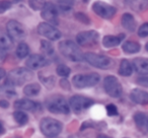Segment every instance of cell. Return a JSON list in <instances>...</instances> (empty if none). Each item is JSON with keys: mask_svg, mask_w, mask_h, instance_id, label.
Segmentation results:
<instances>
[{"mask_svg": "<svg viewBox=\"0 0 148 138\" xmlns=\"http://www.w3.org/2000/svg\"><path fill=\"white\" fill-rule=\"evenodd\" d=\"M59 51L64 57L74 62H79L84 60V55L82 54L79 47L70 40H65L59 43Z\"/></svg>", "mask_w": 148, "mask_h": 138, "instance_id": "obj_1", "label": "cell"}, {"mask_svg": "<svg viewBox=\"0 0 148 138\" xmlns=\"http://www.w3.org/2000/svg\"><path fill=\"white\" fill-rule=\"evenodd\" d=\"M33 78V72L27 68H15L7 74V79L5 83L12 87L15 85H23L25 82H27Z\"/></svg>", "mask_w": 148, "mask_h": 138, "instance_id": "obj_2", "label": "cell"}, {"mask_svg": "<svg viewBox=\"0 0 148 138\" xmlns=\"http://www.w3.org/2000/svg\"><path fill=\"white\" fill-rule=\"evenodd\" d=\"M47 109L54 114H68L70 112V105L65 97L61 95H54L46 102Z\"/></svg>", "mask_w": 148, "mask_h": 138, "instance_id": "obj_3", "label": "cell"}, {"mask_svg": "<svg viewBox=\"0 0 148 138\" xmlns=\"http://www.w3.org/2000/svg\"><path fill=\"white\" fill-rule=\"evenodd\" d=\"M40 129L45 136L53 138L61 133L62 124L53 118H44L40 124Z\"/></svg>", "mask_w": 148, "mask_h": 138, "instance_id": "obj_4", "label": "cell"}, {"mask_svg": "<svg viewBox=\"0 0 148 138\" xmlns=\"http://www.w3.org/2000/svg\"><path fill=\"white\" fill-rule=\"evenodd\" d=\"M99 75L97 73H87V74H76L73 76L72 82L77 89H86L97 85L99 82Z\"/></svg>", "mask_w": 148, "mask_h": 138, "instance_id": "obj_5", "label": "cell"}, {"mask_svg": "<svg viewBox=\"0 0 148 138\" xmlns=\"http://www.w3.org/2000/svg\"><path fill=\"white\" fill-rule=\"evenodd\" d=\"M84 60L93 67L101 69H108L113 65V60L111 58L95 53H85Z\"/></svg>", "mask_w": 148, "mask_h": 138, "instance_id": "obj_6", "label": "cell"}, {"mask_svg": "<svg viewBox=\"0 0 148 138\" xmlns=\"http://www.w3.org/2000/svg\"><path fill=\"white\" fill-rule=\"evenodd\" d=\"M103 87L105 91L110 97H119L123 93V87L117 77L113 75H109L105 78L103 81Z\"/></svg>", "mask_w": 148, "mask_h": 138, "instance_id": "obj_7", "label": "cell"}, {"mask_svg": "<svg viewBox=\"0 0 148 138\" xmlns=\"http://www.w3.org/2000/svg\"><path fill=\"white\" fill-rule=\"evenodd\" d=\"M7 35L12 39V41H21L25 37V30L23 25L17 21L11 19L6 23Z\"/></svg>", "mask_w": 148, "mask_h": 138, "instance_id": "obj_8", "label": "cell"}, {"mask_svg": "<svg viewBox=\"0 0 148 138\" xmlns=\"http://www.w3.org/2000/svg\"><path fill=\"white\" fill-rule=\"evenodd\" d=\"M95 102L91 99L86 97H83V95H73L72 97H70L69 100V105L70 108L73 110L74 112L76 113H79V112H82L84 110L88 109L89 107L93 105Z\"/></svg>", "mask_w": 148, "mask_h": 138, "instance_id": "obj_9", "label": "cell"}, {"mask_svg": "<svg viewBox=\"0 0 148 138\" xmlns=\"http://www.w3.org/2000/svg\"><path fill=\"white\" fill-rule=\"evenodd\" d=\"M92 10L95 14L106 19H110L116 14L117 9L113 5H110L103 1H95L92 4Z\"/></svg>", "mask_w": 148, "mask_h": 138, "instance_id": "obj_10", "label": "cell"}, {"mask_svg": "<svg viewBox=\"0 0 148 138\" xmlns=\"http://www.w3.org/2000/svg\"><path fill=\"white\" fill-rule=\"evenodd\" d=\"M38 33L51 41H57L61 38V32L49 23H41L38 25Z\"/></svg>", "mask_w": 148, "mask_h": 138, "instance_id": "obj_11", "label": "cell"}, {"mask_svg": "<svg viewBox=\"0 0 148 138\" xmlns=\"http://www.w3.org/2000/svg\"><path fill=\"white\" fill-rule=\"evenodd\" d=\"M99 33L95 31L81 32L76 36V42L81 47H91L97 43Z\"/></svg>", "mask_w": 148, "mask_h": 138, "instance_id": "obj_12", "label": "cell"}, {"mask_svg": "<svg viewBox=\"0 0 148 138\" xmlns=\"http://www.w3.org/2000/svg\"><path fill=\"white\" fill-rule=\"evenodd\" d=\"M41 16L47 23L53 25H57L59 23L58 19V7L53 2H47L43 9H42Z\"/></svg>", "mask_w": 148, "mask_h": 138, "instance_id": "obj_13", "label": "cell"}, {"mask_svg": "<svg viewBox=\"0 0 148 138\" xmlns=\"http://www.w3.org/2000/svg\"><path fill=\"white\" fill-rule=\"evenodd\" d=\"M49 64V60L43 55H39V54H33L27 58L25 65L29 69L31 70H37L40 68H43Z\"/></svg>", "mask_w": 148, "mask_h": 138, "instance_id": "obj_14", "label": "cell"}, {"mask_svg": "<svg viewBox=\"0 0 148 138\" xmlns=\"http://www.w3.org/2000/svg\"><path fill=\"white\" fill-rule=\"evenodd\" d=\"M130 99L138 105H148V93L139 89H134L130 93Z\"/></svg>", "mask_w": 148, "mask_h": 138, "instance_id": "obj_15", "label": "cell"}, {"mask_svg": "<svg viewBox=\"0 0 148 138\" xmlns=\"http://www.w3.org/2000/svg\"><path fill=\"white\" fill-rule=\"evenodd\" d=\"M14 108L21 111H35L38 108V104L29 99H21L14 103Z\"/></svg>", "mask_w": 148, "mask_h": 138, "instance_id": "obj_16", "label": "cell"}, {"mask_svg": "<svg viewBox=\"0 0 148 138\" xmlns=\"http://www.w3.org/2000/svg\"><path fill=\"white\" fill-rule=\"evenodd\" d=\"M133 67L137 73L141 75H147L148 59H146V58H135L133 60Z\"/></svg>", "mask_w": 148, "mask_h": 138, "instance_id": "obj_17", "label": "cell"}, {"mask_svg": "<svg viewBox=\"0 0 148 138\" xmlns=\"http://www.w3.org/2000/svg\"><path fill=\"white\" fill-rule=\"evenodd\" d=\"M125 3L129 8L136 12L144 11L148 7V0H125Z\"/></svg>", "mask_w": 148, "mask_h": 138, "instance_id": "obj_18", "label": "cell"}, {"mask_svg": "<svg viewBox=\"0 0 148 138\" xmlns=\"http://www.w3.org/2000/svg\"><path fill=\"white\" fill-rule=\"evenodd\" d=\"M12 47V39L9 37L8 35L4 33H1V37H0V50H1V59L2 61L4 60L5 54L10 48Z\"/></svg>", "mask_w": 148, "mask_h": 138, "instance_id": "obj_19", "label": "cell"}, {"mask_svg": "<svg viewBox=\"0 0 148 138\" xmlns=\"http://www.w3.org/2000/svg\"><path fill=\"white\" fill-rule=\"evenodd\" d=\"M125 38L124 34H120L118 36H106L103 39V45L106 48H114L122 43L123 39Z\"/></svg>", "mask_w": 148, "mask_h": 138, "instance_id": "obj_20", "label": "cell"}, {"mask_svg": "<svg viewBox=\"0 0 148 138\" xmlns=\"http://www.w3.org/2000/svg\"><path fill=\"white\" fill-rule=\"evenodd\" d=\"M121 23L123 25L124 29H126L127 31L129 32H134L136 29V21L134 16L131 14V13H124L122 15V19H121Z\"/></svg>", "mask_w": 148, "mask_h": 138, "instance_id": "obj_21", "label": "cell"}, {"mask_svg": "<svg viewBox=\"0 0 148 138\" xmlns=\"http://www.w3.org/2000/svg\"><path fill=\"white\" fill-rule=\"evenodd\" d=\"M133 72V66L127 59H123L120 63L119 74L122 76H130Z\"/></svg>", "mask_w": 148, "mask_h": 138, "instance_id": "obj_22", "label": "cell"}, {"mask_svg": "<svg viewBox=\"0 0 148 138\" xmlns=\"http://www.w3.org/2000/svg\"><path fill=\"white\" fill-rule=\"evenodd\" d=\"M140 44L137 42H133V41H128L125 42L122 46V49L125 53L127 54H135L138 53L140 51Z\"/></svg>", "mask_w": 148, "mask_h": 138, "instance_id": "obj_23", "label": "cell"}, {"mask_svg": "<svg viewBox=\"0 0 148 138\" xmlns=\"http://www.w3.org/2000/svg\"><path fill=\"white\" fill-rule=\"evenodd\" d=\"M41 91V87L38 83H29V84L25 85L23 89V93L27 97H35L38 95Z\"/></svg>", "mask_w": 148, "mask_h": 138, "instance_id": "obj_24", "label": "cell"}, {"mask_svg": "<svg viewBox=\"0 0 148 138\" xmlns=\"http://www.w3.org/2000/svg\"><path fill=\"white\" fill-rule=\"evenodd\" d=\"M29 53V46H27V44H25V42H21V43L17 45L16 51H15L16 56L19 59H23V58L27 57Z\"/></svg>", "mask_w": 148, "mask_h": 138, "instance_id": "obj_25", "label": "cell"}, {"mask_svg": "<svg viewBox=\"0 0 148 138\" xmlns=\"http://www.w3.org/2000/svg\"><path fill=\"white\" fill-rule=\"evenodd\" d=\"M147 120H148V115H145L144 113L138 112L134 115V121H135L137 127L139 128H144L147 125Z\"/></svg>", "mask_w": 148, "mask_h": 138, "instance_id": "obj_26", "label": "cell"}, {"mask_svg": "<svg viewBox=\"0 0 148 138\" xmlns=\"http://www.w3.org/2000/svg\"><path fill=\"white\" fill-rule=\"evenodd\" d=\"M13 118H14V120L19 125H25V124L29 122V116L23 111H21V110L15 111L14 113H13Z\"/></svg>", "mask_w": 148, "mask_h": 138, "instance_id": "obj_27", "label": "cell"}, {"mask_svg": "<svg viewBox=\"0 0 148 138\" xmlns=\"http://www.w3.org/2000/svg\"><path fill=\"white\" fill-rule=\"evenodd\" d=\"M57 2V7L63 11H69L74 4V0H55Z\"/></svg>", "mask_w": 148, "mask_h": 138, "instance_id": "obj_28", "label": "cell"}, {"mask_svg": "<svg viewBox=\"0 0 148 138\" xmlns=\"http://www.w3.org/2000/svg\"><path fill=\"white\" fill-rule=\"evenodd\" d=\"M41 50L44 54L46 55H52L54 53V47L49 41H46V40H42L41 41Z\"/></svg>", "mask_w": 148, "mask_h": 138, "instance_id": "obj_29", "label": "cell"}, {"mask_svg": "<svg viewBox=\"0 0 148 138\" xmlns=\"http://www.w3.org/2000/svg\"><path fill=\"white\" fill-rule=\"evenodd\" d=\"M56 72L61 77H68L70 72H71V70H70V68L68 67V66L64 65V64H60V65H58L57 68H56Z\"/></svg>", "mask_w": 148, "mask_h": 138, "instance_id": "obj_30", "label": "cell"}, {"mask_svg": "<svg viewBox=\"0 0 148 138\" xmlns=\"http://www.w3.org/2000/svg\"><path fill=\"white\" fill-rule=\"evenodd\" d=\"M46 0H29V4L34 10H42L46 5Z\"/></svg>", "mask_w": 148, "mask_h": 138, "instance_id": "obj_31", "label": "cell"}, {"mask_svg": "<svg viewBox=\"0 0 148 138\" xmlns=\"http://www.w3.org/2000/svg\"><path fill=\"white\" fill-rule=\"evenodd\" d=\"M39 77H40V79H41L42 82L44 83V85H45L47 89H52V87L55 85V78H54L53 76L45 77L43 74H41V73H40Z\"/></svg>", "mask_w": 148, "mask_h": 138, "instance_id": "obj_32", "label": "cell"}, {"mask_svg": "<svg viewBox=\"0 0 148 138\" xmlns=\"http://www.w3.org/2000/svg\"><path fill=\"white\" fill-rule=\"evenodd\" d=\"M75 17H76V19L78 21H80V23H85V25L90 23V19L87 17L86 14H84V13H82V12H76L75 13Z\"/></svg>", "mask_w": 148, "mask_h": 138, "instance_id": "obj_33", "label": "cell"}, {"mask_svg": "<svg viewBox=\"0 0 148 138\" xmlns=\"http://www.w3.org/2000/svg\"><path fill=\"white\" fill-rule=\"evenodd\" d=\"M138 36L141 38H145L148 36V23H143L138 29Z\"/></svg>", "mask_w": 148, "mask_h": 138, "instance_id": "obj_34", "label": "cell"}, {"mask_svg": "<svg viewBox=\"0 0 148 138\" xmlns=\"http://www.w3.org/2000/svg\"><path fill=\"white\" fill-rule=\"evenodd\" d=\"M11 7V2L7 1V0H2L0 2V13H4L7 9H9Z\"/></svg>", "mask_w": 148, "mask_h": 138, "instance_id": "obj_35", "label": "cell"}, {"mask_svg": "<svg viewBox=\"0 0 148 138\" xmlns=\"http://www.w3.org/2000/svg\"><path fill=\"white\" fill-rule=\"evenodd\" d=\"M107 113L109 116H117L118 115V109L114 104H110L107 106Z\"/></svg>", "mask_w": 148, "mask_h": 138, "instance_id": "obj_36", "label": "cell"}, {"mask_svg": "<svg viewBox=\"0 0 148 138\" xmlns=\"http://www.w3.org/2000/svg\"><path fill=\"white\" fill-rule=\"evenodd\" d=\"M137 83L140 85H142V87H148V77H139V78L137 79Z\"/></svg>", "mask_w": 148, "mask_h": 138, "instance_id": "obj_37", "label": "cell"}, {"mask_svg": "<svg viewBox=\"0 0 148 138\" xmlns=\"http://www.w3.org/2000/svg\"><path fill=\"white\" fill-rule=\"evenodd\" d=\"M60 85L62 87V89L70 91V84H69V82H68L67 79H65V78L61 79V80H60Z\"/></svg>", "mask_w": 148, "mask_h": 138, "instance_id": "obj_38", "label": "cell"}, {"mask_svg": "<svg viewBox=\"0 0 148 138\" xmlns=\"http://www.w3.org/2000/svg\"><path fill=\"white\" fill-rule=\"evenodd\" d=\"M0 106L2 108H8L9 104H8V102L4 101V100H1V101H0Z\"/></svg>", "mask_w": 148, "mask_h": 138, "instance_id": "obj_39", "label": "cell"}, {"mask_svg": "<svg viewBox=\"0 0 148 138\" xmlns=\"http://www.w3.org/2000/svg\"><path fill=\"white\" fill-rule=\"evenodd\" d=\"M97 138H112V137H110V136H107V135H103V134H101V135H99Z\"/></svg>", "mask_w": 148, "mask_h": 138, "instance_id": "obj_40", "label": "cell"}, {"mask_svg": "<svg viewBox=\"0 0 148 138\" xmlns=\"http://www.w3.org/2000/svg\"><path fill=\"white\" fill-rule=\"evenodd\" d=\"M1 78H3V77H4V75H5V72H4V69H2V68H1Z\"/></svg>", "mask_w": 148, "mask_h": 138, "instance_id": "obj_41", "label": "cell"}, {"mask_svg": "<svg viewBox=\"0 0 148 138\" xmlns=\"http://www.w3.org/2000/svg\"><path fill=\"white\" fill-rule=\"evenodd\" d=\"M145 49H146V51H147V52H148V43H147V44H146V46H145Z\"/></svg>", "mask_w": 148, "mask_h": 138, "instance_id": "obj_42", "label": "cell"}, {"mask_svg": "<svg viewBox=\"0 0 148 138\" xmlns=\"http://www.w3.org/2000/svg\"><path fill=\"white\" fill-rule=\"evenodd\" d=\"M146 128H147V130H148V120H147V125H146Z\"/></svg>", "mask_w": 148, "mask_h": 138, "instance_id": "obj_43", "label": "cell"}]
</instances>
